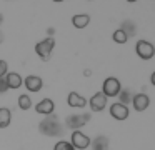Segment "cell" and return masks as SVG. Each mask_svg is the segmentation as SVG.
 <instances>
[{
  "label": "cell",
  "instance_id": "4fadbf2b",
  "mask_svg": "<svg viewBox=\"0 0 155 150\" xmlns=\"http://www.w3.org/2000/svg\"><path fill=\"white\" fill-rule=\"evenodd\" d=\"M4 78H5V83H7L8 88H20L24 85V80H22V77L17 72H8Z\"/></svg>",
  "mask_w": 155,
  "mask_h": 150
},
{
  "label": "cell",
  "instance_id": "44dd1931",
  "mask_svg": "<svg viewBox=\"0 0 155 150\" xmlns=\"http://www.w3.org/2000/svg\"><path fill=\"white\" fill-rule=\"evenodd\" d=\"M8 73V63L5 60H0V78H4Z\"/></svg>",
  "mask_w": 155,
  "mask_h": 150
},
{
  "label": "cell",
  "instance_id": "9c48e42d",
  "mask_svg": "<svg viewBox=\"0 0 155 150\" xmlns=\"http://www.w3.org/2000/svg\"><path fill=\"white\" fill-rule=\"evenodd\" d=\"M132 103H134V108L137 112H143L150 105V98H148L147 93H135L134 98H132Z\"/></svg>",
  "mask_w": 155,
  "mask_h": 150
},
{
  "label": "cell",
  "instance_id": "ac0fdd59",
  "mask_svg": "<svg viewBox=\"0 0 155 150\" xmlns=\"http://www.w3.org/2000/svg\"><path fill=\"white\" fill-rule=\"evenodd\" d=\"M18 107H20L22 110H28V108H32V98L27 95V93H24V95L18 97Z\"/></svg>",
  "mask_w": 155,
  "mask_h": 150
},
{
  "label": "cell",
  "instance_id": "e0dca14e",
  "mask_svg": "<svg viewBox=\"0 0 155 150\" xmlns=\"http://www.w3.org/2000/svg\"><path fill=\"white\" fill-rule=\"evenodd\" d=\"M117 97L120 98V102H118V103H122V105H127V103L132 102V98H134V93H132L128 88H125V90H120V93H118Z\"/></svg>",
  "mask_w": 155,
  "mask_h": 150
},
{
  "label": "cell",
  "instance_id": "277c9868",
  "mask_svg": "<svg viewBox=\"0 0 155 150\" xmlns=\"http://www.w3.org/2000/svg\"><path fill=\"white\" fill-rule=\"evenodd\" d=\"M135 52H137V55L140 57L142 60H150V58H153V55H155L153 43L147 42V40H138L137 45H135Z\"/></svg>",
  "mask_w": 155,
  "mask_h": 150
},
{
  "label": "cell",
  "instance_id": "6da1fadb",
  "mask_svg": "<svg viewBox=\"0 0 155 150\" xmlns=\"http://www.w3.org/2000/svg\"><path fill=\"white\" fill-rule=\"evenodd\" d=\"M38 130L40 133L47 137H57L62 133V127H60V122L55 115H47L40 123H38Z\"/></svg>",
  "mask_w": 155,
  "mask_h": 150
},
{
  "label": "cell",
  "instance_id": "7c38bea8",
  "mask_svg": "<svg viewBox=\"0 0 155 150\" xmlns=\"http://www.w3.org/2000/svg\"><path fill=\"white\" fill-rule=\"evenodd\" d=\"M67 103L70 107H75V108H85L87 107V100L77 92H70L67 97Z\"/></svg>",
  "mask_w": 155,
  "mask_h": 150
},
{
  "label": "cell",
  "instance_id": "8992f818",
  "mask_svg": "<svg viewBox=\"0 0 155 150\" xmlns=\"http://www.w3.org/2000/svg\"><path fill=\"white\" fill-rule=\"evenodd\" d=\"M90 120V113H80V115H68L67 117V127H70V128L78 130L80 127L87 125V122Z\"/></svg>",
  "mask_w": 155,
  "mask_h": 150
},
{
  "label": "cell",
  "instance_id": "7a4b0ae2",
  "mask_svg": "<svg viewBox=\"0 0 155 150\" xmlns=\"http://www.w3.org/2000/svg\"><path fill=\"white\" fill-rule=\"evenodd\" d=\"M55 47V40L52 38V37H47V38L40 40V42L35 45V52H37V55L40 57L42 60H50V55H52V50H54Z\"/></svg>",
  "mask_w": 155,
  "mask_h": 150
},
{
  "label": "cell",
  "instance_id": "52a82bcc",
  "mask_svg": "<svg viewBox=\"0 0 155 150\" xmlns=\"http://www.w3.org/2000/svg\"><path fill=\"white\" fill-rule=\"evenodd\" d=\"M24 85L27 87L28 92L35 93V92H40L42 90V87H44V80H42L38 75H28V77H25Z\"/></svg>",
  "mask_w": 155,
  "mask_h": 150
},
{
  "label": "cell",
  "instance_id": "30bf717a",
  "mask_svg": "<svg viewBox=\"0 0 155 150\" xmlns=\"http://www.w3.org/2000/svg\"><path fill=\"white\" fill-rule=\"evenodd\" d=\"M110 115L115 120H125L128 117V107L122 105V103H112L110 105Z\"/></svg>",
  "mask_w": 155,
  "mask_h": 150
},
{
  "label": "cell",
  "instance_id": "7402d4cb",
  "mask_svg": "<svg viewBox=\"0 0 155 150\" xmlns=\"http://www.w3.org/2000/svg\"><path fill=\"white\" fill-rule=\"evenodd\" d=\"M8 90L7 83H5V78H0V93H5Z\"/></svg>",
  "mask_w": 155,
  "mask_h": 150
},
{
  "label": "cell",
  "instance_id": "d6986e66",
  "mask_svg": "<svg viewBox=\"0 0 155 150\" xmlns=\"http://www.w3.org/2000/svg\"><path fill=\"white\" fill-rule=\"evenodd\" d=\"M112 38H114V42H115V43H125V42H127V38H128V37L125 35V32H124V30H120V28H118V30H115V32L112 33Z\"/></svg>",
  "mask_w": 155,
  "mask_h": 150
},
{
  "label": "cell",
  "instance_id": "3957f363",
  "mask_svg": "<svg viewBox=\"0 0 155 150\" xmlns=\"http://www.w3.org/2000/svg\"><path fill=\"white\" fill-rule=\"evenodd\" d=\"M122 90V83L115 77H108L104 80V87H102V93L105 97H117Z\"/></svg>",
  "mask_w": 155,
  "mask_h": 150
},
{
  "label": "cell",
  "instance_id": "8fae6325",
  "mask_svg": "<svg viewBox=\"0 0 155 150\" xmlns=\"http://www.w3.org/2000/svg\"><path fill=\"white\" fill-rule=\"evenodd\" d=\"M55 110V105H54V102H52L50 98H44V100H40V102L35 105V112L37 113H42V115H52V112Z\"/></svg>",
  "mask_w": 155,
  "mask_h": 150
},
{
  "label": "cell",
  "instance_id": "603a6c76",
  "mask_svg": "<svg viewBox=\"0 0 155 150\" xmlns=\"http://www.w3.org/2000/svg\"><path fill=\"white\" fill-rule=\"evenodd\" d=\"M150 80H152V85L155 83V73H152V77H150Z\"/></svg>",
  "mask_w": 155,
  "mask_h": 150
},
{
  "label": "cell",
  "instance_id": "d4e9b609",
  "mask_svg": "<svg viewBox=\"0 0 155 150\" xmlns=\"http://www.w3.org/2000/svg\"><path fill=\"white\" fill-rule=\"evenodd\" d=\"M2 20H4V18H2V13H0V23H2Z\"/></svg>",
  "mask_w": 155,
  "mask_h": 150
},
{
  "label": "cell",
  "instance_id": "ffe728a7",
  "mask_svg": "<svg viewBox=\"0 0 155 150\" xmlns=\"http://www.w3.org/2000/svg\"><path fill=\"white\" fill-rule=\"evenodd\" d=\"M54 150H75V148L70 145V142H65V140H60V142H57V143H55Z\"/></svg>",
  "mask_w": 155,
  "mask_h": 150
},
{
  "label": "cell",
  "instance_id": "cb8c5ba5",
  "mask_svg": "<svg viewBox=\"0 0 155 150\" xmlns=\"http://www.w3.org/2000/svg\"><path fill=\"white\" fill-rule=\"evenodd\" d=\"M2 42H4V33L0 32V43H2Z\"/></svg>",
  "mask_w": 155,
  "mask_h": 150
},
{
  "label": "cell",
  "instance_id": "5bb4252c",
  "mask_svg": "<svg viewBox=\"0 0 155 150\" xmlns=\"http://www.w3.org/2000/svg\"><path fill=\"white\" fill-rule=\"evenodd\" d=\"M92 150H108V138L104 135L95 137L94 140H90Z\"/></svg>",
  "mask_w": 155,
  "mask_h": 150
},
{
  "label": "cell",
  "instance_id": "2e32d148",
  "mask_svg": "<svg viewBox=\"0 0 155 150\" xmlns=\"http://www.w3.org/2000/svg\"><path fill=\"white\" fill-rule=\"evenodd\" d=\"M10 120H12L10 110L5 108V107H0V128H7L10 125Z\"/></svg>",
  "mask_w": 155,
  "mask_h": 150
},
{
  "label": "cell",
  "instance_id": "9a60e30c",
  "mask_svg": "<svg viewBox=\"0 0 155 150\" xmlns=\"http://www.w3.org/2000/svg\"><path fill=\"white\" fill-rule=\"evenodd\" d=\"M88 22H90V17L87 13H78V15L72 17V25L75 28H85L88 25Z\"/></svg>",
  "mask_w": 155,
  "mask_h": 150
},
{
  "label": "cell",
  "instance_id": "5b68a950",
  "mask_svg": "<svg viewBox=\"0 0 155 150\" xmlns=\"http://www.w3.org/2000/svg\"><path fill=\"white\" fill-rule=\"evenodd\" d=\"M70 145L74 147V148L84 150V148H87V147L90 145V138H88V137L85 135L84 132H80V130H75V132H72Z\"/></svg>",
  "mask_w": 155,
  "mask_h": 150
},
{
  "label": "cell",
  "instance_id": "ba28073f",
  "mask_svg": "<svg viewBox=\"0 0 155 150\" xmlns=\"http://www.w3.org/2000/svg\"><path fill=\"white\" fill-rule=\"evenodd\" d=\"M88 105H90V108L94 110V112H102V110L107 107V97H105L102 92H97V93H95V95L90 98Z\"/></svg>",
  "mask_w": 155,
  "mask_h": 150
}]
</instances>
